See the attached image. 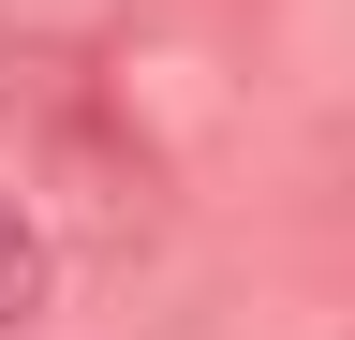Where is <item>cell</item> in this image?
Returning a JSON list of instances; mask_svg holds the SVG:
<instances>
[{
	"instance_id": "cell-1",
	"label": "cell",
	"mask_w": 355,
	"mask_h": 340,
	"mask_svg": "<svg viewBox=\"0 0 355 340\" xmlns=\"http://www.w3.org/2000/svg\"><path fill=\"white\" fill-rule=\"evenodd\" d=\"M44 296H60V237H44L30 207L0 193V340H15V325H44Z\"/></svg>"
}]
</instances>
